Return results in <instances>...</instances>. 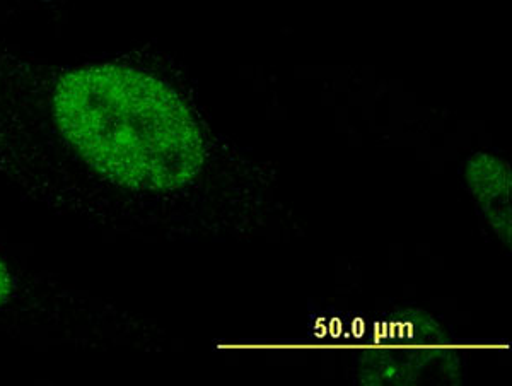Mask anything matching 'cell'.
I'll return each instance as SVG.
<instances>
[{"label": "cell", "instance_id": "3957f363", "mask_svg": "<svg viewBox=\"0 0 512 386\" xmlns=\"http://www.w3.org/2000/svg\"><path fill=\"white\" fill-rule=\"evenodd\" d=\"M69 0H0V18H14L21 14H59Z\"/></svg>", "mask_w": 512, "mask_h": 386}, {"label": "cell", "instance_id": "6da1fadb", "mask_svg": "<svg viewBox=\"0 0 512 386\" xmlns=\"http://www.w3.org/2000/svg\"><path fill=\"white\" fill-rule=\"evenodd\" d=\"M205 159L175 82L134 55L52 62L0 35V178L106 233L173 221Z\"/></svg>", "mask_w": 512, "mask_h": 386}, {"label": "cell", "instance_id": "7a4b0ae2", "mask_svg": "<svg viewBox=\"0 0 512 386\" xmlns=\"http://www.w3.org/2000/svg\"><path fill=\"white\" fill-rule=\"evenodd\" d=\"M140 334L137 318L41 270L0 231V337L24 346L96 351Z\"/></svg>", "mask_w": 512, "mask_h": 386}]
</instances>
